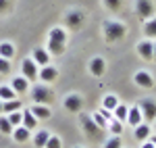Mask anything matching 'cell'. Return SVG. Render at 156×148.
<instances>
[{
	"label": "cell",
	"instance_id": "30bf717a",
	"mask_svg": "<svg viewBox=\"0 0 156 148\" xmlns=\"http://www.w3.org/2000/svg\"><path fill=\"white\" fill-rule=\"evenodd\" d=\"M87 69H90V73L94 75V77H102V75L106 73V61L102 56H94L92 61L87 63Z\"/></svg>",
	"mask_w": 156,
	"mask_h": 148
},
{
	"label": "cell",
	"instance_id": "4dcf8cb0",
	"mask_svg": "<svg viewBox=\"0 0 156 148\" xmlns=\"http://www.w3.org/2000/svg\"><path fill=\"white\" fill-rule=\"evenodd\" d=\"M6 117H9V121H11V125H12V127H17V125H21V121H23V113H21V111L9 113Z\"/></svg>",
	"mask_w": 156,
	"mask_h": 148
},
{
	"label": "cell",
	"instance_id": "cb8c5ba5",
	"mask_svg": "<svg viewBox=\"0 0 156 148\" xmlns=\"http://www.w3.org/2000/svg\"><path fill=\"white\" fill-rule=\"evenodd\" d=\"M0 56L12 61V56H15V46H12L11 42H0Z\"/></svg>",
	"mask_w": 156,
	"mask_h": 148
},
{
	"label": "cell",
	"instance_id": "2e32d148",
	"mask_svg": "<svg viewBox=\"0 0 156 148\" xmlns=\"http://www.w3.org/2000/svg\"><path fill=\"white\" fill-rule=\"evenodd\" d=\"M29 111L34 113V117H36L37 121H40V119H44V121H46V119H50V117H52V111H50L48 104H34Z\"/></svg>",
	"mask_w": 156,
	"mask_h": 148
},
{
	"label": "cell",
	"instance_id": "ba28073f",
	"mask_svg": "<svg viewBox=\"0 0 156 148\" xmlns=\"http://www.w3.org/2000/svg\"><path fill=\"white\" fill-rule=\"evenodd\" d=\"M58 77V69L54 67V65H46V67H40V71H37V79L42 81V84H52L54 79Z\"/></svg>",
	"mask_w": 156,
	"mask_h": 148
},
{
	"label": "cell",
	"instance_id": "5bb4252c",
	"mask_svg": "<svg viewBox=\"0 0 156 148\" xmlns=\"http://www.w3.org/2000/svg\"><path fill=\"white\" fill-rule=\"evenodd\" d=\"M83 21H85V15L81 11H71L67 15V25H69L71 29H79V27L83 25Z\"/></svg>",
	"mask_w": 156,
	"mask_h": 148
},
{
	"label": "cell",
	"instance_id": "74e56055",
	"mask_svg": "<svg viewBox=\"0 0 156 148\" xmlns=\"http://www.w3.org/2000/svg\"><path fill=\"white\" fill-rule=\"evenodd\" d=\"M148 140H150V142H152V144H154V146H156V134H154V136H152V138H148Z\"/></svg>",
	"mask_w": 156,
	"mask_h": 148
},
{
	"label": "cell",
	"instance_id": "7a4b0ae2",
	"mask_svg": "<svg viewBox=\"0 0 156 148\" xmlns=\"http://www.w3.org/2000/svg\"><path fill=\"white\" fill-rule=\"evenodd\" d=\"M102 34H104V40L108 44H115V42H119L127 36V25L121 23V21H104Z\"/></svg>",
	"mask_w": 156,
	"mask_h": 148
},
{
	"label": "cell",
	"instance_id": "6da1fadb",
	"mask_svg": "<svg viewBox=\"0 0 156 148\" xmlns=\"http://www.w3.org/2000/svg\"><path fill=\"white\" fill-rule=\"evenodd\" d=\"M65 48H67V31L62 27H52L48 34V46H46V50L50 52V56L52 54L60 56L65 52Z\"/></svg>",
	"mask_w": 156,
	"mask_h": 148
},
{
	"label": "cell",
	"instance_id": "9c48e42d",
	"mask_svg": "<svg viewBox=\"0 0 156 148\" xmlns=\"http://www.w3.org/2000/svg\"><path fill=\"white\" fill-rule=\"evenodd\" d=\"M62 104H65V109L69 113H81V109H83V98L79 94H69L67 98L62 100Z\"/></svg>",
	"mask_w": 156,
	"mask_h": 148
},
{
	"label": "cell",
	"instance_id": "b9f144b4",
	"mask_svg": "<svg viewBox=\"0 0 156 148\" xmlns=\"http://www.w3.org/2000/svg\"><path fill=\"white\" fill-rule=\"evenodd\" d=\"M154 129H156V121H154Z\"/></svg>",
	"mask_w": 156,
	"mask_h": 148
},
{
	"label": "cell",
	"instance_id": "ffe728a7",
	"mask_svg": "<svg viewBox=\"0 0 156 148\" xmlns=\"http://www.w3.org/2000/svg\"><path fill=\"white\" fill-rule=\"evenodd\" d=\"M50 136H52V134H50L48 129H40L37 134H34V146L36 148H44Z\"/></svg>",
	"mask_w": 156,
	"mask_h": 148
},
{
	"label": "cell",
	"instance_id": "9a60e30c",
	"mask_svg": "<svg viewBox=\"0 0 156 148\" xmlns=\"http://www.w3.org/2000/svg\"><path fill=\"white\" fill-rule=\"evenodd\" d=\"M142 121H144V117H142V111H140V106H137V104L129 106V113H127V121H125V123H129L131 127H135V125H140Z\"/></svg>",
	"mask_w": 156,
	"mask_h": 148
},
{
	"label": "cell",
	"instance_id": "d6986e66",
	"mask_svg": "<svg viewBox=\"0 0 156 148\" xmlns=\"http://www.w3.org/2000/svg\"><path fill=\"white\" fill-rule=\"evenodd\" d=\"M135 140L142 144V142H146L148 138H150V123H146V121H142L140 125H135Z\"/></svg>",
	"mask_w": 156,
	"mask_h": 148
},
{
	"label": "cell",
	"instance_id": "8fae6325",
	"mask_svg": "<svg viewBox=\"0 0 156 148\" xmlns=\"http://www.w3.org/2000/svg\"><path fill=\"white\" fill-rule=\"evenodd\" d=\"M137 54H140V59H144V61H152L154 59V44L150 42V40H144V42H140L137 46Z\"/></svg>",
	"mask_w": 156,
	"mask_h": 148
},
{
	"label": "cell",
	"instance_id": "603a6c76",
	"mask_svg": "<svg viewBox=\"0 0 156 148\" xmlns=\"http://www.w3.org/2000/svg\"><path fill=\"white\" fill-rule=\"evenodd\" d=\"M15 111H21V100H4L2 102V113L9 115V113H15Z\"/></svg>",
	"mask_w": 156,
	"mask_h": 148
},
{
	"label": "cell",
	"instance_id": "1f68e13d",
	"mask_svg": "<svg viewBox=\"0 0 156 148\" xmlns=\"http://www.w3.org/2000/svg\"><path fill=\"white\" fill-rule=\"evenodd\" d=\"M92 119L96 121L98 127H102V129H106V127H108V119L102 115V113H94V115H92Z\"/></svg>",
	"mask_w": 156,
	"mask_h": 148
},
{
	"label": "cell",
	"instance_id": "d590c367",
	"mask_svg": "<svg viewBox=\"0 0 156 148\" xmlns=\"http://www.w3.org/2000/svg\"><path fill=\"white\" fill-rule=\"evenodd\" d=\"M12 9V0H0V15H6Z\"/></svg>",
	"mask_w": 156,
	"mask_h": 148
},
{
	"label": "cell",
	"instance_id": "60d3db41",
	"mask_svg": "<svg viewBox=\"0 0 156 148\" xmlns=\"http://www.w3.org/2000/svg\"><path fill=\"white\" fill-rule=\"evenodd\" d=\"M75 148H83V146H75Z\"/></svg>",
	"mask_w": 156,
	"mask_h": 148
},
{
	"label": "cell",
	"instance_id": "52a82bcc",
	"mask_svg": "<svg viewBox=\"0 0 156 148\" xmlns=\"http://www.w3.org/2000/svg\"><path fill=\"white\" fill-rule=\"evenodd\" d=\"M37 71H40V67L34 63V59H23V63H21V75L29 84L37 79Z\"/></svg>",
	"mask_w": 156,
	"mask_h": 148
},
{
	"label": "cell",
	"instance_id": "5b68a950",
	"mask_svg": "<svg viewBox=\"0 0 156 148\" xmlns=\"http://www.w3.org/2000/svg\"><path fill=\"white\" fill-rule=\"evenodd\" d=\"M140 111H142V117H144L146 123H152L156 121V100L154 98H144L140 100Z\"/></svg>",
	"mask_w": 156,
	"mask_h": 148
},
{
	"label": "cell",
	"instance_id": "83f0119b",
	"mask_svg": "<svg viewBox=\"0 0 156 148\" xmlns=\"http://www.w3.org/2000/svg\"><path fill=\"white\" fill-rule=\"evenodd\" d=\"M123 6V0H104V9L110 13H119Z\"/></svg>",
	"mask_w": 156,
	"mask_h": 148
},
{
	"label": "cell",
	"instance_id": "484cf974",
	"mask_svg": "<svg viewBox=\"0 0 156 148\" xmlns=\"http://www.w3.org/2000/svg\"><path fill=\"white\" fill-rule=\"evenodd\" d=\"M144 34H146V38H150V40L156 38V17L144 21Z\"/></svg>",
	"mask_w": 156,
	"mask_h": 148
},
{
	"label": "cell",
	"instance_id": "ac0fdd59",
	"mask_svg": "<svg viewBox=\"0 0 156 148\" xmlns=\"http://www.w3.org/2000/svg\"><path fill=\"white\" fill-rule=\"evenodd\" d=\"M11 88L17 92V94H25L27 88H29V81L25 79L23 75H17V77H12V79H11Z\"/></svg>",
	"mask_w": 156,
	"mask_h": 148
},
{
	"label": "cell",
	"instance_id": "836d02e7",
	"mask_svg": "<svg viewBox=\"0 0 156 148\" xmlns=\"http://www.w3.org/2000/svg\"><path fill=\"white\" fill-rule=\"evenodd\" d=\"M44 148H62V140H60L58 136L52 134V136L48 138V142H46V146H44Z\"/></svg>",
	"mask_w": 156,
	"mask_h": 148
},
{
	"label": "cell",
	"instance_id": "44dd1931",
	"mask_svg": "<svg viewBox=\"0 0 156 148\" xmlns=\"http://www.w3.org/2000/svg\"><path fill=\"white\" fill-rule=\"evenodd\" d=\"M21 125L27 127L29 132H34V129L37 127V119L34 117V113H31V111H23V121H21Z\"/></svg>",
	"mask_w": 156,
	"mask_h": 148
},
{
	"label": "cell",
	"instance_id": "4316f807",
	"mask_svg": "<svg viewBox=\"0 0 156 148\" xmlns=\"http://www.w3.org/2000/svg\"><path fill=\"white\" fill-rule=\"evenodd\" d=\"M17 98V92L11 86H0V100H15Z\"/></svg>",
	"mask_w": 156,
	"mask_h": 148
},
{
	"label": "cell",
	"instance_id": "7402d4cb",
	"mask_svg": "<svg viewBox=\"0 0 156 148\" xmlns=\"http://www.w3.org/2000/svg\"><path fill=\"white\" fill-rule=\"evenodd\" d=\"M117 106H119V98H117L115 94H106V96L102 98V109H106V111L112 113Z\"/></svg>",
	"mask_w": 156,
	"mask_h": 148
},
{
	"label": "cell",
	"instance_id": "d4e9b609",
	"mask_svg": "<svg viewBox=\"0 0 156 148\" xmlns=\"http://www.w3.org/2000/svg\"><path fill=\"white\" fill-rule=\"evenodd\" d=\"M127 113H129V106L119 102V106L112 111V117H115V119H119L121 123H125V121H127Z\"/></svg>",
	"mask_w": 156,
	"mask_h": 148
},
{
	"label": "cell",
	"instance_id": "e575fe53",
	"mask_svg": "<svg viewBox=\"0 0 156 148\" xmlns=\"http://www.w3.org/2000/svg\"><path fill=\"white\" fill-rule=\"evenodd\" d=\"M11 73V61L0 56V75H9Z\"/></svg>",
	"mask_w": 156,
	"mask_h": 148
},
{
	"label": "cell",
	"instance_id": "f1b7e54d",
	"mask_svg": "<svg viewBox=\"0 0 156 148\" xmlns=\"http://www.w3.org/2000/svg\"><path fill=\"white\" fill-rule=\"evenodd\" d=\"M0 134H6V136L12 134V125L9 121V117H0Z\"/></svg>",
	"mask_w": 156,
	"mask_h": 148
},
{
	"label": "cell",
	"instance_id": "3957f363",
	"mask_svg": "<svg viewBox=\"0 0 156 148\" xmlns=\"http://www.w3.org/2000/svg\"><path fill=\"white\" fill-rule=\"evenodd\" d=\"M77 117H79V125H81L83 134L90 138V140H102V138H104V129L96 125V121L92 119V115H87V113H77Z\"/></svg>",
	"mask_w": 156,
	"mask_h": 148
},
{
	"label": "cell",
	"instance_id": "8d00e7d4",
	"mask_svg": "<svg viewBox=\"0 0 156 148\" xmlns=\"http://www.w3.org/2000/svg\"><path fill=\"white\" fill-rule=\"evenodd\" d=\"M142 148H156V146L150 142V140H146V142H142Z\"/></svg>",
	"mask_w": 156,
	"mask_h": 148
},
{
	"label": "cell",
	"instance_id": "f35d334b",
	"mask_svg": "<svg viewBox=\"0 0 156 148\" xmlns=\"http://www.w3.org/2000/svg\"><path fill=\"white\" fill-rule=\"evenodd\" d=\"M2 102H4V100H0V113H2Z\"/></svg>",
	"mask_w": 156,
	"mask_h": 148
},
{
	"label": "cell",
	"instance_id": "8992f818",
	"mask_svg": "<svg viewBox=\"0 0 156 148\" xmlns=\"http://www.w3.org/2000/svg\"><path fill=\"white\" fill-rule=\"evenodd\" d=\"M135 13L142 19V23L154 17V2L152 0H135Z\"/></svg>",
	"mask_w": 156,
	"mask_h": 148
},
{
	"label": "cell",
	"instance_id": "d6a6232c",
	"mask_svg": "<svg viewBox=\"0 0 156 148\" xmlns=\"http://www.w3.org/2000/svg\"><path fill=\"white\" fill-rule=\"evenodd\" d=\"M104 148H123V142H121L119 136H112L104 142Z\"/></svg>",
	"mask_w": 156,
	"mask_h": 148
},
{
	"label": "cell",
	"instance_id": "7c38bea8",
	"mask_svg": "<svg viewBox=\"0 0 156 148\" xmlns=\"http://www.w3.org/2000/svg\"><path fill=\"white\" fill-rule=\"evenodd\" d=\"M31 59H34V63L37 67H46V65H50V52L46 48H42V46H37L31 52Z\"/></svg>",
	"mask_w": 156,
	"mask_h": 148
},
{
	"label": "cell",
	"instance_id": "277c9868",
	"mask_svg": "<svg viewBox=\"0 0 156 148\" xmlns=\"http://www.w3.org/2000/svg\"><path fill=\"white\" fill-rule=\"evenodd\" d=\"M31 100H34V104H50L54 100V92L46 84H36L31 90Z\"/></svg>",
	"mask_w": 156,
	"mask_h": 148
},
{
	"label": "cell",
	"instance_id": "e0dca14e",
	"mask_svg": "<svg viewBox=\"0 0 156 148\" xmlns=\"http://www.w3.org/2000/svg\"><path fill=\"white\" fill-rule=\"evenodd\" d=\"M12 140L15 142H19V144H23V142H27L29 140V136H31V132L27 129V127H23V125H17V127H12Z\"/></svg>",
	"mask_w": 156,
	"mask_h": 148
},
{
	"label": "cell",
	"instance_id": "f546056e",
	"mask_svg": "<svg viewBox=\"0 0 156 148\" xmlns=\"http://www.w3.org/2000/svg\"><path fill=\"white\" fill-rule=\"evenodd\" d=\"M108 129H110V134H115V136H117V134L123 132V123H121L119 119H115V117H112V119L108 121Z\"/></svg>",
	"mask_w": 156,
	"mask_h": 148
},
{
	"label": "cell",
	"instance_id": "4fadbf2b",
	"mask_svg": "<svg viewBox=\"0 0 156 148\" xmlns=\"http://www.w3.org/2000/svg\"><path fill=\"white\" fill-rule=\"evenodd\" d=\"M133 81H135L140 88H146V90L154 88V77L148 73V71H137V73L133 75Z\"/></svg>",
	"mask_w": 156,
	"mask_h": 148
},
{
	"label": "cell",
	"instance_id": "ab89813d",
	"mask_svg": "<svg viewBox=\"0 0 156 148\" xmlns=\"http://www.w3.org/2000/svg\"><path fill=\"white\" fill-rule=\"evenodd\" d=\"M154 59H156V44H154Z\"/></svg>",
	"mask_w": 156,
	"mask_h": 148
}]
</instances>
